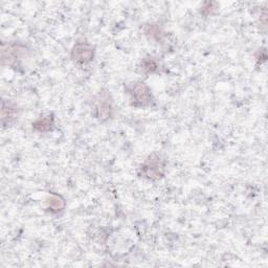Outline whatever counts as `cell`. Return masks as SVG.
I'll use <instances>...</instances> for the list:
<instances>
[{"mask_svg": "<svg viewBox=\"0 0 268 268\" xmlns=\"http://www.w3.org/2000/svg\"><path fill=\"white\" fill-rule=\"evenodd\" d=\"M147 35H150L152 38H155L157 40H159L160 36H161V31L159 30V28L157 26H151L148 27V29L146 30Z\"/></svg>", "mask_w": 268, "mask_h": 268, "instance_id": "8fae6325", "label": "cell"}, {"mask_svg": "<svg viewBox=\"0 0 268 268\" xmlns=\"http://www.w3.org/2000/svg\"><path fill=\"white\" fill-rule=\"evenodd\" d=\"M127 92L130 96L131 105L134 107L149 106L153 101L151 89L143 82H135L128 85Z\"/></svg>", "mask_w": 268, "mask_h": 268, "instance_id": "7a4b0ae2", "label": "cell"}, {"mask_svg": "<svg viewBox=\"0 0 268 268\" xmlns=\"http://www.w3.org/2000/svg\"><path fill=\"white\" fill-rule=\"evenodd\" d=\"M94 116L100 120H106L112 115V102L107 93L100 94L94 103Z\"/></svg>", "mask_w": 268, "mask_h": 268, "instance_id": "5b68a950", "label": "cell"}, {"mask_svg": "<svg viewBox=\"0 0 268 268\" xmlns=\"http://www.w3.org/2000/svg\"><path fill=\"white\" fill-rule=\"evenodd\" d=\"M18 116V109L17 107L12 104V103L4 101L3 103V110H2V123L3 125L9 126L13 124Z\"/></svg>", "mask_w": 268, "mask_h": 268, "instance_id": "8992f818", "label": "cell"}, {"mask_svg": "<svg viewBox=\"0 0 268 268\" xmlns=\"http://www.w3.org/2000/svg\"><path fill=\"white\" fill-rule=\"evenodd\" d=\"M142 70L145 71V72H154L157 68H158V65L156 64V62L151 60V59H148V60H145L143 61V63H142Z\"/></svg>", "mask_w": 268, "mask_h": 268, "instance_id": "30bf717a", "label": "cell"}, {"mask_svg": "<svg viewBox=\"0 0 268 268\" xmlns=\"http://www.w3.org/2000/svg\"><path fill=\"white\" fill-rule=\"evenodd\" d=\"M28 50L22 44H8L3 46L2 58L4 65H16L20 60L27 57Z\"/></svg>", "mask_w": 268, "mask_h": 268, "instance_id": "3957f363", "label": "cell"}, {"mask_svg": "<svg viewBox=\"0 0 268 268\" xmlns=\"http://www.w3.org/2000/svg\"><path fill=\"white\" fill-rule=\"evenodd\" d=\"M55 126L54 123V117L48 115L41 117L37 119L35 123H33V128L35 131H38L40 133H44V132H50L53 130Z\"/></svg>", "mask_w": 268, "mask_h": 268, "instance_id": "52a82bcc", "label": "cell"}, {"mask_svg": "<svg viewBox=\"0 0 268 268\" xmlns=\"http://www.w3.org/2000/svg\"><path fill=\"white\" fill-rule=\"evenodd\" d=\"M94 57V50L88 42H77L71 50V60L77 64L85 65L90 63Z\"/></svg>", "mask_w": 268, "mask_h": 268, "instance_id": "277c9868", "label": "cell"}, {"mask_svg": "<svg viewBox=\"0 0 268 268\" xmlns=\"http://www.w3.org/2000/svg\"><path fill=\"white\" fill-rule=\"evenodd\" d=\"M164 170H166V161L158 154L153 153L141 164L138 174L149 180H158L163 177Z\"/></svg>", "mask_w": 268, "mask_h": 268, "instance_id": "6da1fadb", "label": "cell"}, {"mask_svg": "<svg viewBox=\"0 0 268 268\" xmlns=\"http://www.w3.org/2000/svg\"><path fill=\"white\" fill-rule=\"evenodd\" d=\"M218 9V4L217 3H204L203 6L201 7V14L203 16H212L213 14L216 13Z\"/></svg>", "mask_w": 268, "mask_h": 268, "instance_id": "9c48e42d", "label": "cell"}, {"mask_svg": "<svg viewBox=\"0 0 268 268\" xmlns=\"http://www.w3.org/2000/svg\"><path fill=\"white\" fill-rule=\"evenodd\" d=\"M65 208V201L59 195L53 194L47 200V209L52 213H59Z\"/></svg>", "mask_w": 268, "mask_h": 268, "instance_id": "ba28073f", "label": "cell"}]
</instances>
